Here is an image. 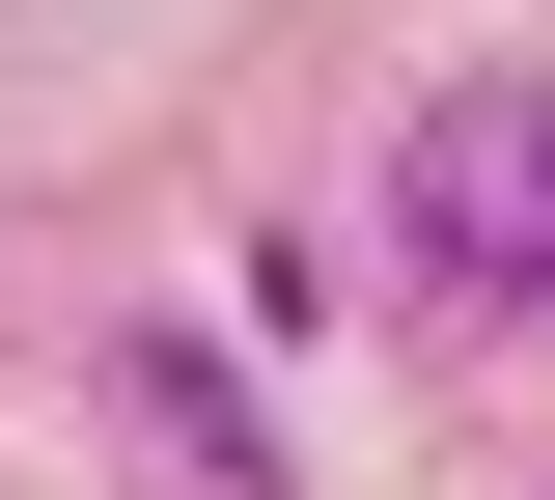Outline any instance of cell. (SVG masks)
<instances>
[{"label":"cell","mask_w":555,"mask_h":500,"mask_svg":"<svg viewBox=\"0 0 555 500\" xmlns=\"http://www.w3.org/2000/svg\"><path fill=\"white\" fill-rule=\"evenodd\" d=\"M389 251L444 306H555V56H500V84H444L389 140Z\"/></svg>","instance_id":"6da1fadb"}]
</instances>
